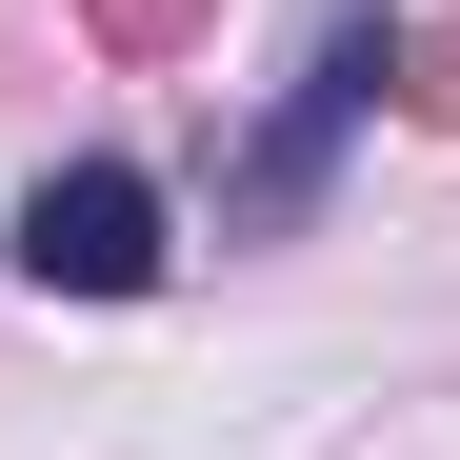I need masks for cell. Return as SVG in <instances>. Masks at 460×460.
I'll return each instance as SVG.
<instances>
[{
  "label": "cell",
  "mask_w": 460,
  "mask_h": 460,
  "mask_svg": "<svg viewBox=\"0 0 460 460\" xmlns=\"http://www.w3.org/2000/svg\"><path fill=\"white\" fill-rule=\"evenodd\" d=\"M21 280L40 300H140V280H161V181H140V161H60L21 200Z\"/></svg>",
  "instance_id": "1"
},
{
  "label": "cell",
  "mask_w": 460,
  "mask_h": 460,
  "mask_svg": "<svg viewBox=\"0 0 460 460\" xmlns=\"http://www.w3.org/2000/svg\"><path fill=\"white\" fill-rule=\"evenodd\" d=\"M380 81H401V21H341V40H321V81H300V120L261 140V220H280L300 181H321V140H341V120H360Z\"/></svg>",
  "instance_id": "2"
},
{
  "label": "cell",
  "mask_w": 460,
  "mask_h": 460,
  "mask_svg": "<svg viewBox=\"0 0 460 460\" xmlns=\"http://www.w3.org/2000/svg\"><path fill=\"white\" fill-rule=\"evenodd\" d=\"M101 21H120V40H181V0H101Z\"/></svg>",
  "instance_id": "3"
}]
</instances>
